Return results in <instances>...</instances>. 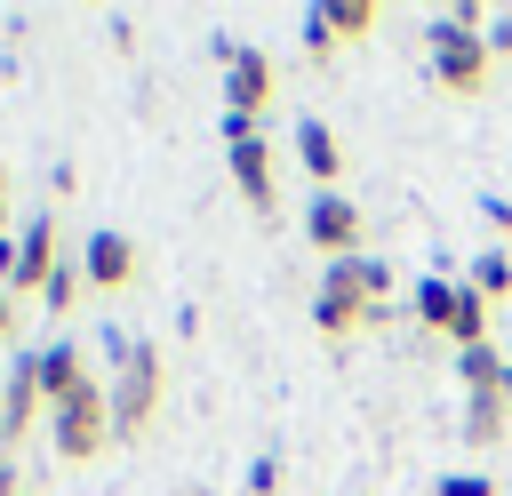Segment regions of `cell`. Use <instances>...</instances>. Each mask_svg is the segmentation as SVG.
I'll use <instances>...</instances> for the list:
<instances>
[{
    "instance_id": "obj_2",
    "label": "cell",
    "mask_w": 512,
    "mask_h": 496,
    "mask_svg": "<svg viewBox=\"0 0 512 496\" xmlns=\"http://www.w3.org/2000/svg\"><path fill=\"white\" fill-rule=\"evenodd\" d=\"M424 56H432V80H440L448 96H480V88L496 80L488 32H472V24H456V16H432V32H424Z\"/></svg>"
},
{
    "instance_id": "obj_26",
    "label": "cell",
    "mask_w": 512,
    "mask_h": 496,
    "mask_svg": "<svg viewBox=\"0 0 512 496\" xmlns=\"http://www.w3.org/2000/svg\"><path fill=\"white\" fill-rule=\"evenodd\" d=\"M0 240H8V192H0Z\"/></svg>"
},
{
    "instance_id": "obj_4",
    "label": "cell",
    "mask_w": 512,
    "mask_h": 496,
    "mask_svg": "<svg viewBox=\"0 0 512 496\" xmlns=\"http://www.w3.org/2000/svg\"><path fill=\"white\" fill-rule=\"evenodd\" d=\"M224 168H232V192H240L256 216L280 208V168H272V144H264L256 120H224Z\"/></svg>"
},
{
    "instance_id": "obj_15",
    "label": "cell",
    "mask_w": 512,
    "mask_h": 496,
    "mask_svg": "<svg viewBox=\"0 0 512 496\" xmlns=\"http://www.w3.org/2000/svg\"><path fill=\"white\" fill-rule=\"evenodd\" d=\"M456 304H464V288H456V280H416V320H424V328H440V336H448Z\"/></svg>"
},
{
    "instance_id": "obj_20",
    "label": "cell",
    "mask_w": 512,
    "mask_h": 496,
    "mask_svg": "<svg viewBox=\"0 0 512 496\" xmlns=\"http://www.w3.org/2000/svg\"><path fill=\"white\" fill-rule=\"evenodd\" d=\"M352 264H360V288H368V304L384 312V296H392V264H384V256H352Z\"/></svg>"
},
{
    "instance_id": "obj_21",
    "label": "cell",
    "mask_w": 512,
    "mask_h": 496,
    "mask_svg": "<svg viewBox=\"0 0 512 496\" xmlns=\"http://www.w3.org/2000/svg\"><path fill=\"white\" fill-rule=\"evenodd\" d=\"M432 496H496V480H488V472H448Z\"/></svg>"
},
{
    "instance_id": "obj_25",
    "label": "cell",
    "mask_w": 512,
    "mask_h": 496,
    "mask_svg": "<svg viewBox=\"0 0 512 496\" xmlns=\"http://www.w3.org/2000/svg\"><path fill=\"white\" fill-rule=\"evenodd\" d=\"M496 224H512V200H496Z\"/></svg>"
},
{
    "instance_id": "obj_5",
    "label": "cell",
    "mask_w": 512,
    "mask_h": 496,
    "mask_svg": "<svg viewBox=\"0 0 512 496\" xmlns=\"http://www.w3.org/2000/svg\"><path fill=\"white\" fill-rule=\"evenodd\" d=\"M216 56H224V120H264V104H272V88H280L272 56L248 48V40H232V48H216Z\"/></svg>"
},
{
    "instance_id": "obj_27",
    "label": "cell",
    "mask_w": 512,
    "mask_h": 496,
    "mask_svg": "<svg viewBox=\"0 0 512 496\" xmlns=\"http://www.w3.org/2000/svg\"><path fill=\"white\" fill-rule=\"evenodd\" d=\"M0 496H24V488H16V480H8V472H0Z\"/></svg>"
},
{
    "instance_id": "obj_22",
    "label": "cell",
    "mask_w": 512,
    "mask_h": 496,
    "mask_svg": "<svg viewBox=\"0 0 512 496\" xmlns=\"http://www.w3.org/2000/svg\"><path fill=\"white\" fill-rule=\"evenodd\" d=\"M272 488H280V464H272V456H256V472H248V496H272Z\"/></svg>"
},
{
    "instance_id": "obj_9",
    "label": "cell",
    "mask_w": 512,
    "mask_h": 496,
    "mask_svg": "<svg viewBox=\"0 0 512 496\" xmlns=\"http://www.w3.org/2000/svg\"><path fill=\"white\" fill-rule=\"evenodd\" d=\"M56 264H64V256H56V224L32 216V232H16V288H8V296H40V288L56 280Z\"/></svg>"
},
{
    "instance_id": "obj_3",
    "label": "cell",
    "mask_w": 512,
    "mask_h": 496,
    "mask_svg": "<svg viewBox=\"0 0 512 496\" xmlns=\"http://www.w3.org/2000/svg\"><path fill=\"white\" fill-rule=\"evenodd\" d=\"M48 440H56V456H64V464H96V456L112 448V400H104V384H96V376L48 408Z\"/></svg>"
},
{
    "instance_id": "obj_19",
    "label": "cell",
    "mask_w": 512,
    "mask_h": 496,
    "mask_svg": "<svg viewBox=\"0 0 512 496\" xmlns=\"http://www.w3.org/2000/svg\"><path fill=\"white\" fill-rule=\"evenodd\" d=\"M336 48H344V40L328 32V16H320V8H304V56H312V64H328Z\"/></svg>"
},
{
    "instance_id": "obj_28",
    "label": "cell",
    "mask_w": 512,
    "mask_h": 496,
    "mask_svg": "<svg viewBox=\"0 0 512 496\" xmlns=\"http://www.w3.org/2000/svg\"><path fill=\"white\" fill-rule=\"evenodd\" d=\"M0 192H8V160H0Z\"/></svg>"
},
{
    "instance_id": "obj_23",
    "label": "cell",
    "mask_w": 512,
    "mask_h": 496,
    "mask_svg": "<svg viewBox=\"0 0 512 496\" xmlns=\"http://www.w3.org/2000/svg\"><path fill=\"white\" fill-rule=\"evenodd\" d=\"M488 56H496V64L512 56V16H496V24H488Z\"/></svg>"
},
{
    "instance_id": "obj_18",
    "label": "cell",
    "mask_w": 512,
    "mask_h": 496,
    "mask_svg": "<svg viewBox=\"0 0 512 496\" xmlns=\"http://www.w3.org/2000/svg\"><path fill=\"white\" fill-rule=\"evenodd\" d=\"M80 288H88V280H80V264H56V280L40 288V304H48V312H72V304H80Z\"/></svg>"
},
{
    "instance_id": "obj_6",
    "label": "cell",
    "mask_w": 512,
    "mask_h": 496,
    "mask_svg": "<svg viewBox=\"0 0 512 496\" xmlns=\"http://www.w3.org/2000/svg\"><path fill=\"white\" fill-rule=\"evenodd\" d=\"M360 232H368V216H360L352 192H312V208H304V240H312L328 264H352V256H360Z\"/></svg>"
},
{
    "instance_id": "obj_12",
    "label": "cell",
    "mask_w": 512,
    "mask_h": 496,
    "mask_svg": "<svg viewBox=\"0 0 512 496\" xmlns=\"http://www.w3.org/2000/svg\"><path fill=\"white\" fill-rule=\"evenodd\" d=\"M32 376H40L48 408H56L64 392H80V384H88V352H80V344H48V352H32Z\"/></svg>"
},
{
    "instance_id": "obj_7",
    "label": "cell",
    "mask_w": 512,
    "mask_h": 496,
    "mask_svg": "<svg viewBox=\"0 0 512 496\" xmlns=\"http://www.w3.org/2000/svg\"><path fill=\"white\" fill-rule=\"evenodd\" d=\"M312 320H320V336H328V344H344L360 320H376V304H368V288H360V264H328V272H320Z\"/></svg>"
},
{
    "instance_id": "obj_11",
    "label": "cell",
    "mask_w": 512,
    "mask_h": 496,
    "mask_svg": "<svg viewBox=\"0 0 512 496\" xmlns=\"http://www.w3.org/2000/svg\"><path fill=\"white\" fill-rule=\"evenodd\" d=\"M32 416H48V392H40L32 360H16V376L0 384V448H16V440L32 432Z\"/></svg>"
},
{
    "instance_id": "obj_14",
    "label": "cell",
    "mask_w": 512,
    "mask_h": 496,
    "mask_svg": "<svg viewBox=\"0 0 512 496\" xmlns=\"http://www.w3.org/2000/svg\"><path fill=\"white\" fill-rule=\"evenodd\" d=\"M456 368H464V384H472V392H512V368H504V352H496V344L456 352Z\"/></svg>"
},
{
    "instance_id": "obj_29",
    "label": "cell",
    "mask_w": 512,
    "mask_h": 496,
    "mask_svg": "<svg viewBox=\"0 0 512 496\" xmlns=\"http://www.w3.org/2000/svg\"><path fill=\"white\" fill-rule=\"evenodd\" d=\"M24 496H32V488H24Z\"/></svg>"
},
{
    "instance_id": "obj_24",
    "label": "cell",
    "mask_w": 512,
    "mask_h": 496,
    "mask_svg": "<svg viewBox=\"0 0 512 496\" xmlns=\"http://www.w3.org/2000/svg\"><path fill=\"white\" fill-rule=\"evenodd\" d=\"M8 328H16V296H0V336H8Z\"/></svg>"
},
{
    "instance_id": "obj_1",
    "label": "cell",
    "mask_w": 512,
    "mask_h": 496,
    "mask_svg": "<svg viewBox=\"0 0 512 496\" xmlns=\"http://www.w3.org/2000/svg\"><path fill=\"white\" fill-rule=\"evenodd\" d=\"M160 392H168V368H160V344H120V360H112V384H104V400H112V440H136V432H152V416H160Z\"/></svg>"
},
{
    "instance_id": "obj_8",
    "label": "cell",
    "mask_w": 512,
    "mask_h": 496,
    "mask_svg": "<svg viewBox=\"0 0 512 496\" xmlns=\"http://www.w3.org/2000/svg\"><path fill=\"white\" fill-rule=\"evenodd\" d=\"M296 168H304L320 192H336L344 168H352V160H344V136H336L328 120H296Z\"/></svg>"
},
{
    "instance_id": "obj_10",
    "label": "cell",
    "mask_w": 512,
    "mask_h": 496,
    "mask_svg": "<svg viewBox=\"0 0 512 496\" xmlns=\"http://www.w3.org/2000/svg\"><path fill=\"white\" fill-rule=\"evenodd\" d=\"M80 280H88V288H128V280H136V240H128V232H88Z\"/></svg>"
},
{
    "instance_id": "obj_16",
    "label": "cell",
    "mask_w": 512,
    "mask_h": 496,
    "mask_svg": "<svg viewBox=\"0 0 512 496\" xmlns=\"http://www.w3.org/2000/svg\"><path fill=\"white\" fill-rule=\"evenodd\" d=\"M320 16H328L336 40H368L376 32V0H320Z\"/></svg>"
},
{
    "instance_id": "obj_17",
    "label": "cell",
    "mask_w": 512,
    "mask_h": 496,
    "mask_svg": "<svg viewBox=\"0 0 512 496\" xmlns=\"http://www.w3.org/2000/svg\"><path fill=\"white\" fill-rule=\"evenodd\" d=\"M464 288H472L480 304H504V296H512V256H504V248H488V256L472 264V280H464Z\"/></svg>"
},
{
    "instance_id": "obj_13",
    "label": "cell",
    "mask_w": 512,
    "mask_h": 496,
    "mask_svg": "<svg viewBox=\"0 0 512 496\" xmlns=\"http://www.w3.org/2000/svg\"><path fill=\"white\" fill-rule=\"evenodd\" d=\"M504 432H512V400H504V392H472V400H464V440H472V448H496Z\"/></svg>"
}]
</instances>
